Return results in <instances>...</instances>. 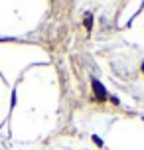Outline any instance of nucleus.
<instances>
[{"mask_svg": "<svg viewBox=\"0 0 144 150\" xmlns=\"http://www.w3.org/2000/svg\"><path fill=\"white\" fill-rule=\"evenodd\" d=\"M93 91H95V97H97L99 101H105L107 99V89L101 85V81H97V79H93Z\"/></svg>", "mask_w": 144, "mask_h": 150, "instance_id": "obj_1", "label": "nucleus"}, {"mask_svg": "<svg viewBox=\"0 0 144 150\" xmlns=\"http://www.w3.org/2000/svg\"><path fill=\"white\" fill-rule=\"evenodd\" d=\"M91 26H93V16L87 14V16H85V28H87V30H91Z\"/></svg>", "mask_w": 144, "mask_h": 150, "instance_id": "obj_2", "label": "nucleus"}, {"mask_svg": "<svg viewBox=\"0 0 144 150\" xmlns=\"http://www.w3.org/2000/svg\"><path fill=\"white\" fill-rule=\"evenodd\" d=\"M93 140L97 142V146H103V142H101V138H99V136H93Z\"/></svg>", "mask_w": 144, "mask_h": 150, "instance_id": "obj_3", "label": "nucleus"}]
</instances>
